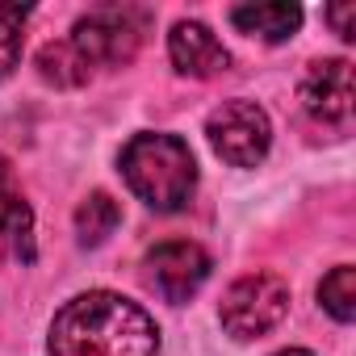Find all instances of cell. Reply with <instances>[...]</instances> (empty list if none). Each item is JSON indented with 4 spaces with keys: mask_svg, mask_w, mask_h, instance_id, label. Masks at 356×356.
Returning <instances> with one entry per match:
<instances>
[{
    "mask_svg": "<svg viewBox=\"0 0 356 356\" xmlns=\"http://www.w3.org/2000/svg\"><path fill=\"white\" fill-rule=\"evenodd\" d=\"M352 17H356V5H331L327 9V22L339 38H352Z\"/></svg>",
    "mask_w": 356,
    "mask_h": 356,
    "instance_id": "obj_15",
    "label": "cell"
},
{
    "mask_svg": "<svg viewBox=\"0 0 356 356\" xmlns=\"http://www.w3.org/2000/svg\"><path fill=\"white\" fill-rule=\"evenodd\" d=\"M122 222V210L109 193H88L80 206H76V239L80 248H101Z\"/></svg>",
    "mask_w": 356,
    "mask_h": 356,
    "instance_id": "obj_11",
    "label": "cell"
},
{
    "mask_svg": "<svg viewBox=\"0 0 356 356\" xmlns=\"http://www.w3.org/2000/svg\"><path fill=\"white\" fill-rule=\"evenodd\" d=\"M147 30H151V13L147 9H134V5H101V9L84 13L72 26L67 42L76 47V55L97 76V67H126L138 55Z\"/></svg>",
    "mask_w": 356,
    "mask_h": 356,
    "instance_id": "obj_3",
    "label": "cell"
},
{
    "mask_svg": "<svg viewBox=\"0 0 356 356\" xmlns=\"http://www.w3.org/2000/svg\"><path fill=\"white\" fill-rule=\"evenodd\" d=\"M231 26L248 38H264V42H285L298 34L302 26V9L285 5V0H264V5H235L231 9Z\"/></svg>",
    "mask_w": 356,
    "mask_h": 356,
    "instance_id": "obj_10",
    "label": "cell"
},
{
    "mask_svg": "<svg viewBox=\"0 0 356 356\" xmlns=\"http://www.w3.org/2000/svg\"><path fill=\"white\" fill-rule=\"evenodd\" d=\"M26 22H30V5H0V80H9L13 67L22 63Z\"/></svg>",
    "mask_w": 356,
    "mask_h": 356,
    "instance_id": "obj_14",
    "label": "cell"
},
{
    "mask_svg": "<svg viewBox=\"0 0 356 356\" xmlns=\"http://www.w3.org/2000/svg\"><path fill=\"white\" fill-rule=\"evenodd\" d=\"M273 356H314V352H306V348H285V352H273Z\"/></svg>",
    "mask_w": 356,
    "mask_h": 356,
    "instance_id": "obj_16",
    "label": "cell"
},
{
    "mask_svg": "<svg viewBox=\"0 0 356 356\" xmlns=\"http://www.w3.org/2000/svg\"><path fill=\"white\" fill-rule=\"evenodd\" d=\"M352 101H356V84H352V63L348 59H318V63H310V72L302 80V109L314 122L348 126L352 122Z\"/></svg>",
    "mask_w": 356,
    "mask_h": 356,
    "instance_id": "obj_7",
    "label": "cell"
},
{
    "mask_svg": "<svg viewBox=\"0 0 356 356\" xmlns=\"http://www.w3.org/2000/svg\"><path fill=\"white\" fill-rule=\"evenodd\" d=\"M168 55H172V67L176 72L193 76V80H210V76L227 72V63H231L227 47L202 22H176L172 34H168Z\"/></svg>",
    "mask_w": 356,
    "mask_h": 356,
    "instance_id": "obj_8",
    "label": "cell"
},
{
    "mask_svg": "<svg viewBox=\"0 0 356 356\" xmlns=\"http://www.w3.org/2000/svg\"><path fill=\"white\" fill-rule=\"evenodd\" d=\"M0 243H9L22 260H34V210L5 155H0Z\"/></svg>",
    "mask_w": 356,
    "mask_h": 356,
    "instance_id": "obj_9",
    "label": "cell"
},
{
    "mask_svg": "<svg viewBox=\"0 0 356 356\" xmlns=\"http://www.w3.org/2000/svg\"><path fill=\"white\" fill-rule=\"evenodd\" d=\"M206 138L231 168H256L273 147V126L256 101H222L206 118Z\"/></svg>",
    "mask_w": 356,
    "mask_h": 356,
    "instance_id": "obj_5",
    "label": "cell"
},
{
    "mask_svg": "<svg viewBox=\"0 0 356 356\" xmlns=\"http://www.w3.org/2000/svg\"><path fill=\"white\" fill-rule=\"evenodd\" d=\"M51 356H155V318L109 289L76 293L51 323Z\"/></svg>",
    "mask_w": 356,
    "mask_h": 356,
    "instance_id": "obj_1",
    "label": "cell"
},
{
    "mask_svg": "<svg viewBox=\"0 0 356 356\" xmlns=\"http://www.w3.org/2000/svg\"><path fill=\"white\" fill-rule=\"evenodd\" d=\"M318 302L335 323H352L356 318V268L352 264L331 268L318 285Z\"/></svg>",
    "mask_w": 356,
    "mask_h": 356,
    "instance_id": "obj_13",
    "label": "cell"
},
{
    "mask_svg": "<svg viewBox=\"0 0 356 356\" xmlns=\"http://www.w3.org/2000/svg\"><path fill=\"white\" fill-rule=\"evenodd\" d=\"M122 176L130 193L151 206L155 214H176L185 210L197 193V159L185 138L143 130L122 147Z\"/></svg>",
    "mask_w": 356,
    "mask_h": 356,
    "instance_id": "obj_2",
    "label": "cell"
},
{
    "mask_svg": "<svg viewBox=\"0 0 356 356\" xmlns=\"http://www.w3.org/2000/svg\"><path fill=\"white\" fill-rule=\"evenodd\" d=\"M38 76L55 88H80L92 80V67L76 55V47L63 38V42H47L38 51Z\"/></svg>",
    "mask_w": 356,
    "mask_h": 356,
    "instance_id": "obj_12",
    "label": "cell"
},
{
    "mask_svg": "<svg viewBox=\"0 0 356 356\" xmlns=\"http://www.w3.org/2000/svg\"><path fill=\"white\" fill-rule=\"evenodd\" d=\"M285 310H289V285L277 273H248L222 293L218 318H222L227 335L260 339L285 318Z\"/></svg>",
    "mask_w": 356,
    "mask_h": 356,
    "instance_id": "obj_4",
    "label": "cell"
},
{
    "mask_svg": "<svg viewBox=\"0 0 356 356\" xmlns=\"http://www.w3.org/2000/svg\"><path fill=\"white\" fill-rule=\"evenodd\" d=\"M210 256L202 243L189 239H163L143 256V281L151 293H159L172 306H185L206 281H210Z\"/></svg>",
    "mask_w": 356,
    "mask_h": 356,
    "instance_id": "obj_6",
    "label": "cell"
}]
</instances>
